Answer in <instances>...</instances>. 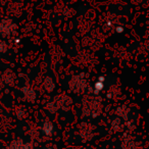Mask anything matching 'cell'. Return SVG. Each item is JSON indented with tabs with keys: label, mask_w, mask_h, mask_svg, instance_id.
I'll use <instances>...</instances> for the list:
<instances>
[{
	"label": "cell",
	"mask_w": 149,
	"mask_h": 149,
	"mask_svg": "<svg viewBox=\"0 0 149 149\" xmlns=\"http://www.w3.org/2000/svg\"><path fill=\"white\" fill-rule=\"evenodd\" d=\"M26 116V110L24 109V108H19V109L17 110V118H19V120H22V118H24V116Z\"/></svg>",
	"instance_id": "11"
},
{
	"label": "cell",
	"mask_w": 149,
	"mask_h": 149,
	"mask_svg": "<svg viewBox=\"0 0 149 149\" xmlns=\"http://www.w3.org/2000/svg\"><path fill=\"white\" fill-rule=\"evenodd\" d=\"M54 87H55V84H54V81L52 78L47 77L44 81V88L47 90L48 92H52L54 90Z\"/></svg>",
	"instance_id": "8"
},
{
	"label": "cell",
	"mask_w": 149,
	"mask_h": 149,
	"mask_svg": "<svg viewBox=\"0 0 149 149\" xmlns=\"http://www.w3.org/2000/svg\"><path fill=\"white\" fill-rule=\"evenodd\" d=\"M123 32H124V28H123L122 26H118V27H116V33L122 34Z\"/></svg>",
	"instance_id": "13"
},
{
	"label": "cell",
	"mask_w": 149,
	"mask_h": 149,
	"mask_svg": "<svg viewBox=\"0 0 149 149\" xmlns=\"http://www.w3.org/2000/svg\"><path fill=\"white\" fill-rule=\"evenodd\" d=\"M128 112H129V110L127 109L125 106H120V107H118V109H116V114H118V116H120V118H124L126 122H128V120H129Z\"/></svg>",
	"instance_id": "9"
},
{
	"label": "cell",
	"mask_w": 149,
	"mask_h": 149,
	"mask_svg": "<svg viewBox=\"0 0 149 149\" xmlns=\"http://www.w3.org/2000/svg\"><path fill=\"white\" fill-rule=\"evenodd\" d=\"M70 86L72 92L84 91V89L86 88V82L82 79V74H80V76L72 77V81L70 83Z\"/></svg>",
	"instance_id": "2"
},
{
	"label": "cell",
	"mask_w": 149,
	"mask_h": 149,
	"mask_svg": "<svg viewBox=\"0 0 149 149\" xmlns=\"http://www.w3.org/2000/svg\"><path fill=\"white\" fill-rule=\"evenodd\" d=\"M7 50V46L4 42H1L0 41V54L1 53H4L5 51Z\"/></svg>",
	"instance_id": "12"
},
{
	"label": "cell",
	"mask_w": 149,
	"mask_h": 149,
	"mask_svg": "<svg viewBox=\"0 0 149 149\" xmlns=\"http://www.w3.org/2000/svg\"><path fill=\"white\" fill-rule=\"evenodd\" d=\"M41 131L46 137H50L53 135V132H54V126L50 120H45L43 122L41 126Z\"/></svg>",
	"instance_id": "4"
},
{
	"label": "cell",
	"mask_w": 149,
	"mask_h": 149,
	"mask_svg": "<svg viewBox=\"0 0 149 149\" xmlns=\"http://www.w3.org/2000/svg\"><path fill=\"white\" fill-rule=\"evenodd\" d=\"M8 149H33L31 143H25L22 139H15L11 141Z\"/></svg>",
	"instance_id": "3"
},
{
	"label": "cell",
	"mask_w": 149,
	"mask_h": 149,
	"mask_svg": "<svg viewBox=\"0 0 149 149\" xmlns=\"http://www.w3.org/2000/svg\"><path fill=\"white\" fill-rule=\"evenodd\" d=\"M123 148L124 149H137V145L135 141L132 139V137L126 138L123 141Z\"/></svg>",
	"instance_id": "7"
},
{
	"label": "cell",
	"mask_w": 149,
	"mask_h": 149,
	"mask_svg": "<svg viewBox=\"0 0 149 149\" xmlns=\"http://www.w3.org/2000/svg\"><path fill=\"white\" fill-rule=\"evenodd\" d=\"M104 80H105V77H104V76H100L97 79V81H96V83L94 84L93 93L95 94V95L99 94V92H101L102 90L104 89Z\"/></svg>",
	"instance_id": "5"
},
{
	"label": "cell",
	"mask_w": 149,
	"mask_h": 149,
	"mask_svg": "<svg viewBox=\"0 0 149 149\" xmlns=\"http://www.w3.org/2000/svg\"><path fill=\"white\" fill-rule=\"evenodd\" d=\"M15 29H17V26L15 25V23L11 19H5L0 22V34H2L3 36L9 35Z\"/></svg>",
	"instance_id": "1"
},
{
	"label": "cell",
	"mask_w": 149,
	"mask_h": 149,
	"mask_svg": "<svg viewBox=\"0 0 149 149\" xmlns=\"http://www.w3.org/2000/svg\"><path fill=\"white\" fill-rule=\"evenodd\" d=\"M15 43H19V39H15Z\"/></svg>",
	"instance_id": "14"
},
{
	"label": "cell",
	"mask_w": 149,
	"mask_h": 149,
	"mask_svg": "<svg viewBox=\"0 0 149 149\" xmlns=\"http://www.w3.org/2000/svg\"><path fill=\"white\" fill-rule=\"evenodd\" d=\"M22 91L24 92L25 98L28 101L33 102L34 100L36 99V92L34 91L33 89H31V88H29V87H24L23 89H22Z\"/></svg>",
	"instance_id": "6"
},
{
	"label": "cell",
	"mask_w": 149,
	"mask_h": 149,
	"mask_svg": "<svg viewBox=\"0 0 149 149\" xmlns=\"http://www.w3.org/2000/svg\"><path fill=\"white\" fill-rule=\"evenodd\" d=\"M111 128H112V130L116 131V132H118V131H120V129L123 128V124H122V120H120V118H116V120H112Z\"/></svg>",
	"instance_id": "10"
},
{
	"label": "cell",
	"mask_w": 149,
	"mask_h": 149,
	"mask_svg": "<svg viewBox=\"0 0 149 149\" xmlns=\"http://www.w3.org/2000/svg\"><path fill=\"white\" fill-rule=\"evenodd\" d=\"M44 149H53L52 147H46V148H44Z\"/></svg>",
	"instance_id": "15"
}]
</instances>
